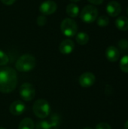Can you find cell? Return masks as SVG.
<instances>
[{"label": "cell", "instance_id": "1", "mask_svg": "<svg viewBox=\"0 0 128 129\" xmlns=\"http://www.w3.org/2000/svg\"><path fill=\"white\" fill-rule=\"evenodd\" d=\"M17 84V75L14 69L5 67L0 68V92L8 94L13 91Z\"/></svg>", "mask_w": 128, "mask_h": 129}, {"label": "cell", "instance_id": "2", "mask_svg": "<svg viewBox=\"0 0 128 129\" xmlns=\"http://www.w3.org/2000/svg\"><path fill=\"white\" fill-rule=\"evenodd\" d=\"M36 64V60L34 56L29 54H25L20 56L15 63L17 70L21 73H26L32 70Z\"/></svg>", "mask_w": 128, "mask_h": 129}, {"label": "cell", "instance_id": "3", "mask_svg": "<svg viewBox=\"0 0 128 129\" xmlns=\"http://www.w3.org/2000/svg\"><path fill=\"white\" fill-rule=\"evenodd\" d=\"M32 110L37 117L40 119H45L50 114L51 106L46 100L38 99L34 103L32 106Z\"/></svg>", "mask_w": 128, "mask_h": 129}, {"label": "cell", "instance_id": "4", "mask_svg": "<svg viewBox=\"0 0 128 129\" xmlns=\"http://www.w3.org/2000/svg\"><path fill=\"white\" fill-rule=\"evenodd\" d=\"M60 30L66 37H73L77 34L78 25L72 18H65L60 24Z\"/></svg>", "mask_w": 128, "mask_h": 129}, {"label": "cell", "instance_id": "5", "mask_svg": "<svg viewBox=\"0 0 128 129\" xmlns=\"http://www.w3.org/2000/svg\"><path fill=\"white\" fill-rule=\"evenodd\" d=\"M98 17V10L94 5H86L83 8L80 13L81 20L86 23H91L94 22Z\"/></svg>", "mask_w": 128, "mask_h": 129}, {"label": "cell", "instance_id": "6", "mask_svg": "<svg viewBox=\"0 0 128 129\" xmlns=\"http://www.w3.org/2000/svg\"><path fill=\"white\" fill-rule=\"evenodd\" d=\"M19 93L23 101L29 102L34 99L35 96V89L31 83L25 82L20 85Z\"/></svg>", "mask_w": 128, "mask_h": 129}, {"label": "cell", "instance_id": "7", "mask_svg": "<svg viewBox=\"0 0 128 129\" xmlns=\"http://www.w3.org/2000/svg\"><path fill=\"white\" fill-rule=\"evenodd\" d=\"M57 9V3L52 0H46L41 3L39 11L43 15H50L54 14Z\"/></svg>", "mask_w": 128, "mask_h": 129}, {"label": "cell", "instance_id": "8", "mask_svg": "<svg viewBox=\"0 0 128 129\" xmlns=\"http://www.w3.org/2000/svg\"><path fill=\"white\" fill-rule=\"evenodd\" d=\"M96 81V77L94 73L86 72L82 73L78 79L79 84L83 88H89L92 86Z\"/></svg>", "mask_w": 128, "mask_h": 129}, {"label": "cell", "instance_id": "9", "mask_svg": "<svg viewBox=\"0 0 128 129\" xmlns=\"http://www.w3.org/2000/svg\"><path fill=\"white\" fill-rule=\"evenodd\" d=\"M106 11L107 14L110 17H117L121 11V4L116 1H112L108 3L106 5Z\"/></svg>", "mask_w": 128, "mask_h": 129}, {"label": "cell", "instance_id": "10", "mask_svg": "<svg viewBox=\"0 0 128 129\" xmlns=\"http://www.w3.org/2000/svg\"><path fill=\"white\" fill-rule=\"evenodd\" d=\"M26 110V106L24 103L21 101H15L10 105V113L14 116H20L24 113Z\"/></svg>", "mask_w": 128, "mask_h": 129}, {"label": "cell", "instance_id": "11", "mask_svg": "<svg viewBox=\"0 0 128 129\" xmlns=\"http://www.w3.org/2000/svg\"><path fill=\"white\" fill-rule=\"evenodd\" d=\"M75 48V43L71 39H65L60 42L59 45V51L63 54H71Z\"/></svg>", "mask_w": 128, "mask_h": 129}, {"label": "cell", "instance_id": "12", "mask_svg": "<svg viewBox=\"0 0 128 129\" xmlns=\"http://www.w3.org/2000/svg\"><path fill=\"white\" fill-rule=\"evenodd\" d=\"M106 57L110 62H116L120 57L119 50L115 46H109L106 50Z\"/></svg>", "mask_w": 128, "mask_h": 129}, {"label": "cell", "instance_id": "13", "mask_svg": "<svg viewBox=\"0 0 128 129\" xmlns=\"http://www.w3.org/2000/svg\"><path fill=\"white\" fill-rule=\"evenodd\" d=\"M115 26L121 31H127L128 18L124 16L118 17L115 20Z\"/></svg>", "mask_w": 128, "mask_h": 129}, {"label": "cell", "instance_id": "14", "mask_svg": "<svg viewBox=\"0 0 128 129\" xmlns=\"http://www.w3.org/2000/svg\"><path fill=\"white\" fill-rule=\"evenodd\" d=\"M66 14L70 17H77L79 14V8L78 6L75 4V3H71L66 6Z\"/></svg>", "mask_w": 128, "mask_h": 129}, {"label": "cell", "instance_id": "15", "mask_svg": "<svg viewBox=\"0 0 128 129\" xmlns=\"http://www.w3.org/2000/svg\"><path fill=\"white\" fill-rule=\"evenodd\" d=\"M18 129H35V124L30 118L23 119L19 124Z\"/></svg>", "mask_w": 128, "mask_h": 129}, {"label": "cell", "instance_id": "16", "mask_svg": "<svg viewBox=\"0 0 128 129\" xmlns=\"http://www.w3.org/2000/svg\"><path fill=\"white\" fill-rule=\"evenodd\" d=\"M48 122L51 125V129H58L61 125V118L58 114L55 113L51 116L50 121Z\"/></svg>", "mask_w": 128, "mask_h": 129}, {"label": "cell", "instance_id": "17", "mask_svg": "<svg viewBox=\"0 0 128 129\" xmlns=\"http://www.w3.org/2000/svg\"><path fill=\"white\" fill-rule=\"evenodd\" d=\"M75 36H75L76 42H78V44L81 45H84L89 42V36L86 33L80 32L78 33Z\"/></svg>", "mask_w": 128, "mask_h": 129}, {"label": "cell", "instance_id": "18", "mask_svg": "<svg viewBox=\"0 0 128 129\" xmlns=\"http://www.w3.org/2000/svg\"><path fill=\"white\" fill-rule=\"evenodd\" d=\"M120 68L122 72L128 73V55L124 56L120 60Z\"/></svg>", "mask_w": 128, "mask_h": 129}, {"label": "cell", "instance_id": "19", "mask_svg": "<svg viewBox=\"0 0 128 129\" xmlns=\"http://www.w3.org/2000/svg\"><path fill=\"white\" fill-rule=\"evenodd\" d=\"M97 25L99 26L104 27V26H108V24L109 23V17L107 16L102 15V16H100V17H99L97 18Z\"/></svg>", "mask_w": 128, "mask_h": 129}, {"label": "cell", "instance_id": "20", "mask_svg": "<svg viewBox=\"0 0 128 129\" xmlns=\"http://www.w3.org/2000/svg\"><path fill=\"white\" fill-rule=\"evenodd\" d=\"M35 129H51L48 121H40L36 124Z\"/></svg>", "mask_w": 128, "mask_h": 129}, {"label": "cell", "instance_id": "21", "mask_svg": "<svg viewBox=\"0 0 128 129\" xmlns=\"http://www.w3.org/2000/svg\"><path fill=\"white\" fill-rule=\"evenodd\" d=\"M9 61L8 56L3 51L0 50V66H4L7 64Z\"/></svg>", "mask_w": 128, "mask_h": 129}, {"label": "cell", "instance_id": "22", "mask_svg": "<svg viewBox=\"0 0 128 129\" xmlns=\"http://www.w3.org/2000/svg\"><path fill=\"white\" fill-rule=\"evenodd\" d=\"M118 45L119 48H120L121 51H126V50H127L128 49V40L125 39H121V40L118 42Z\"/></svg>", "mask_w": 128, "mask_h": 129}, {"label": "cell", "instance_id": "23", "mask_svg": "<svg viewBox=\"0 0 128 129\" xmlns=\"http://www.w3.org/2000/svg\"><path fill=\"white\" fill-rule=\"evenodd\" d=\"M36 23L39 26H43L46 24L47 23V18L45 17V15H40L37 17Z\"/></svg>", "mask_w": 128, "mask_h": 129}, {"label": "cell", "instance_id": "24", "mask_svg": "<svg viewBox=\"0 0 128 129\" xmlns=\"http://www.w3.org/2000/svg\"><path fill=\"white\" fill-rule=\"evenodd\" d=\"M95 129H112L111 126L106 122H100L97 125Z\"/></svg>", "mask_w": 128, "mask_h": 129}, {"label": "cell", "instance_id": "25", "mask_svg": "<svg viewBox=\"0 0 128 129\" xmlns=\"http://www.w3.org/2000/svg\"><path fill=\"white\" fill-rule=\"evenodd\" d=\"M1 2L5 5H11L14 4L16 2V0H1Z\"/></svg>", "mask_w": 128, "mask_h": 129}, {"label": "cell", "instance_id": "26", "mask_svg": "<svg viewBox=\"0 0 128 129\" xmlns=\"http://www.w3.org/2000/svg\"><path fill=\"white\" fill-rule=\"evenodd\" d=\"M88 1L94 5H100L103 2L104 0H88Z\"/></svg>", "mask_w": 128, "mask_h": 129}, {"label": "cell", "instance_id": "27", "mask_svg": "<svg viewBox=\"0 0 128 129\" xmlns=\"http://www.w3.org/2000/svg\"><path fill=\"white\" fill-rule=\"evenodd\" d=\"M124 129H128V121H127L124 124Z\"/></svg>", "mask_w": 128, "mask_h": 129}, {"label": "cell", "instance_id": "28", "mask_svg": "<svg viewBox=\"0 0 128 129\" xmlns=\"http://www.w3.org/2000/svg\"><path fill=\"white\" fill-rule=\"evenodd\" d=\"M71 2H79V1H81V0H70Z\"/></svg>", "mask_w": 128, "mask_h": 129}, {"label": "cell", "instance_id": "29", "mask_svg": "<svg viewBox=\"0 0 128 129\" xmlns=\"http://www.w3.org/2000/svg\"><path fill=\"white\" fill-rule=\"evenodd\" d=\"M83 129H93L92 128H90V127H86V128H84Z\"/></svg>", "mask_w": 128, "mask_h": 129}, {"label": "cell", "instance_id": "30", "mask_svg": "<svg viewBox=\"0 0 128 129\" xmlns=\"http://www.w3.org/2000/svg\"><path fill=\"white\" fill-rule=\"evenodd\" d=\"M127 15H128V8H127Z\"/></svg>", "mask_w": 128, "mask_h": 129}, {"label": "cell", "instance_id": "31", "mask_svg": "<svg viewBox=\"0 0 128 129\" xmlns=\"http://www.w3.org/2000/svg\"><path fill=\"white\" fill-rule=\"evenodd\" d=\"M0 129H5V128H2V127H0Z\"/></svg>", "mask_w": 128, "mask_h": 129}]
</instances>
